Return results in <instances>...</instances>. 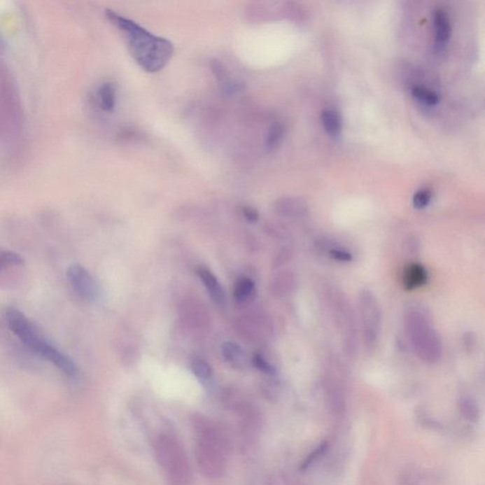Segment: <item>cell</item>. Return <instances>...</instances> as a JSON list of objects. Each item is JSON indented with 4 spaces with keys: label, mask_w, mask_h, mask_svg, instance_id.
<instances>
[{
    "label": "cell",
    "mask_w": 485,
    "mask_h": 485,
    "mask_svg": "<svg viewBox=\"0 0 485 485\" xmlns=\"http://www.w3.org/2000/svg\"><path fill=\"white\" fill-rule=\"evenodd\" d=\"M329 256L335 261L340 262H349L353 261V255L349 251L342 248H331L329 251Z\"/></svg>",
    "instance_id": "25"
},
{
    "label": "cell",
    "mask_w": 485,
    "mask_h": 485,
    "mask_svg": "<svg viewBox=\"0 0 485 485\" xmlns=\"http://www.w3.org/2000/svg\"><path fill=\"white\" fill-rule=\"evenodd\" d=\"M431 197H433V194H431L430 190H419V191L415 192L414 199H412L414 207L417 209V210H423V209H425L430 204Z\"/></svg>",
    "instance_id": "23"
},
{
    "label": "cell",
    "mask_w": 485,
    "mask_h": 485,
    "mask_svg": "<svg viewBox=\"0 0 485 485\" xmlns=\"http://www.w3.org/2000/svg\"><path fill=\"white\" fill-rule=\"evenodd\" d=\"M192 371L195 377L200 380L210 379L213 375V369H211L210 364L200 358L192 360Z\"/></svg>",
    "instance_id": "22"
},
{
    "label": "cell",
    "mask_w": 485,
    "mask_h": 485,
    "mask_svg": "<svg viewBox=\"0 0 485 485\" xmlns=\"http://www.w3.org/2000/svg\"><path fill=\"white\" fill-rule=\"evenodd\" d=\"M106 15L108 20L120 29L131 55L139 66L151 73L165 68L174 55V45L169 40L154 36L143 27L113 10H106Z\"/></svg>",
    "instance_id": "1"
},
{
    "label": "cell",
    "mask_w": 485,
    "mask_h": 485,
    "mask_svg": "<svg viewBox=\"0 0 485 485\" xmlns=\"http://www.w3.org/2000/svg\"><path fill=\"white\" fill-rule=\"evenodd\" d=\"M66 279L78 298L85 302H93L97 299L98 286L92 275L81 265H72L66 272Z\"/></svg>",
    "instance_id": "8"
},
{
    "label": "cell",
    "mask_w": 485,
    "mask_h": 485,
    "mask_svg": "<svg viewBox=\"0 0 485 485\" xmlns=\"http://www.w3.org/2000/svg\"><path fill=\"white\" fill-rule=\"evenodd\" d=\"M461 405H462V411L465 412L466 416L469 418L476 416L477 407L475 402H473L469 398H465L462 399Z\"/></svg>",
    "instance_id": "26"
},
{
    "label": "cell",
    "mask_w": 485,
    "mask_h": 485,
    "mask_svg": "<svg viewBox=\"0 0 485 485\" xmlns=\"http://www.w3.org/2000/svg\"><path fill=\"white\" fill-rule=\"evenodd\" d=\"M361 335L368 352L377 347L381 331L382 315L379 300L374 292L363 289L358 297Z\"/></svg>",
    "instance_id": "7"
},
{
    "label": "cell",
    "mask_w": 485,
    "mask_h": 485,
    "mask_svg": "<svg viewBox=\"0 0 485 485\" xmlns=\"http://www.w3.org/2000/svg\"><path fill=\"white\" fill-rule=\"evenodd\" d=\"M25 269V261L20 254L0 248V286L10 285Z\"/></svg>",
    "instance_id": "9"
},
{
    "label": "cell",
    "mask_w": 485,
    "mask_h": 485,
    "mask_svg": "<svg viewBox=\"0 0 485 485\" xmlns=\"http://www.w3.org/2000/svg\"><path fill=\"white\" fill-rule=\"evenodd\" d=\"M428 275L427 270L418 262H412L405 267L402 275V285L408 291L422 288L427 283Z\"/></svg>",
    "instance_id": "10"
},
{
    "label": "cell",
    "mask_w": 485,
    "mask_h": 485,
    "mask_svg": "<svg viewBox=\"0 0 485 485\" xmlns=\"http://www.w3.org/2000/svg\"><path fill=\"white\" fill-rule=\"evenodd\" d=\"M434 27H435V49L441 52L449 43L452 31L449 15L444 10H437L434 13Z\"/></svg>",
    "instance_id": "11"
},
{
    "label": "cell",
    "mask_w": 485,
    "mask_h": 485,
    "mask_svg": "<svg viewBox=\"0 0 485 485\" xmlns=\"http://www.w3.org/2000/svg\"><path fill=\"white\" fill-rule=\"evenodd\" d=\"M405 328L414 352L421 360L437 363L442 358V343L430 318L416 308H409L405 313Z\"/></svg>",
    "instance_id": "5"
},
{
    "label": "cell",
    "mask_w": 485,
    "mask_h": 485,
    "mask_svg": "<svg viewBox=\"0 0 485 485\" xmlns=\"http://www.w3.org/2000/svg\"><path fill=\"white\" fill-rule=\"evenodd\" d=\"M412 94L421 103L428 104V106H436L440 101V97H439L438 94L428 90L427 87H420V85H415V87H412Z\"/></svg>",
    "instance_id": "19"
},
{
    "label": "cell",
    "mask_w": 485,
    "mask_h": 485,
    "mask_svg": "<svg viewBox=\"0 0 485 485\" xmlns=\"http://www.w3.org/2000/svg\"><path fill=\"white\" fill-rule=\"evenodd\" d=\"M325 301L330 310L340 337L342 339L345 353L351 358L358 351V329L355 313L346 295L336 286H328L324 290Z\"/></svg>",
    "instance_id": "6"
},
{
    "label": "cell",
    "mask_w": 485,
    "mask_h": 485,
    "mask_svg": "<svg viewBox=\"0 0 485 485\" xmlns=\"http://www.w3.org/2000/svg\"><path fill=\"white\" fill-rule=\"evenodd\" d=\"M277 213L283 217L297 218L304 216L307 207L302 203L294 199H286L281 201L277 205Z\"/></svg>",
    "instance_id": "16"
},
{
    "label": "cell",
    "mask_w": 485,
    "mask_h": 485,
    "mask_svg": "<svg viewBox=\"0 0 485 485\" xmlns=\"http://www.w3.org/2000/svg\"><path fill=\"white\" fill-rule=\"evenodd\" d=\"M255 290V283L251 279L242 277L238 279L233 288V297L238 302H245L251 298Z\"/></svg>",
    "instance_id": "18"
},
{
    "label": "cell",
    "mask_w": 485,
    "mask_h": 485,
    "mask_svg": "<svg viewBox=\"0 0 485 485\" xmlns=\"http://www.w3.org/2000/svg\"><path fill=\"white\" fill-rule=\"evenodd\" d=\"M296 277L292 272L285 270V272H279L277 275L273 278L272 285H270V291L272 294L279 298L288 296L292 293L296 288Z\"/></svg>",
    "instance_id": "13"
},
{
    "label": "cell",
    "mask_w": 485,
    "mask_h": 485,
    "mask_svg": "<svg viewBox=\"0 0 485 485\" xmlns=\"http://www.w3.org/2000/svg\"><path fill=\"white\" fill-rule=\"evenodd\" d=\"M242 348L237 342H227L222 345V355L229 363H237L243 358Z\"/></svg>",
    "instance_id": "21"
},
{
    "label": "cell",
    "mask_w": 485,
    "mask_h": 485,
    "mask_svg": "<svg viewBox=\"0 0 485 485\" xmlns=\"http://www.w3.org/2000/svg\"><path fill=\"white\" fill-rule=\"evenodd\" d=\"M195 460L200 472L208 479L223 475L229 459V444L220 428L208 420L195 424Z\"/></svg>",
    "instance_id": "3"
},
{
    "label": "cell",
    "mask_w": 485,
    "mask_h": 485,
    "mask_svg": "<svg viewBox=\"0 0 485 485\" xmlns=\"http://www.w3.org/2000/svg\"><path fill=\"white\" fill-rule=\"evenodd\" d=\"M154 452L169 485H191V465L176 436L170 433L160 434L155 440Z\"/></svg>",
    "instance_id": "4"
},
{
    "label": "cell",
    "mask_w": 485,
    "mask_h": 485,
    "mask_svg": "<svg viewBox=\"0 0 485 485\" xmlns=\"http://www.w3.org/2000/svg\"><path fill=\"white\" fill-rule=\"evenodd\" d=\"M211 66L214 76L223 87V90L226 91V92L237 91L238 85L230 82V75L227 73V69L225 68L223 63L218 60H213L211 62Z\"/></svg>",
    "instance_id": "17"
},
{
    "label": "cell",
    "mask_w": 485,
    "mask_h": 485,
    "mask_svg": "<svg viewBox=\"0 0 485 485\" xmlns=\"http://www.w3.org/2000/svg\"><path fill=\"white\" fill-rule=\"evenodd\" d=\"M283 136H285V127L280 123H276L270 128L267 139H265L267 149L269 151H273V150L278 148L281 143V141H283Z\"/></svg>",
    "instance_id": "20"
},
{
    "label": "cell",
    "mask_w": 485,
    "mask_h": 485,
    "mask_svg": "<svg viewBox=\"0 0 485 485\" xmlns=\"http://www.w3.org/2000/svg\"><path fill=\"white\" fill-rule=\"evenodd\" d=\"M243 216L251 222H255L259 219L258 211L253 207H249V206L243 208Z\"/></svg>",
    "instance_id": "28"
},
{
    "label": "cell",
    "mask_w": 485,
    "mask_h": 485,
    "mask_svg": "<svg viewBox=\"0 0 485 485\" xmlns=\"http://www.w3.org/2000/svg\"><path fill=\"white\" fill-rule=\"evenodd\" d=\"M5 320L10 332L26 347L52 364L66 377L77 379L79 370L74 361L58 350L24 313L15 308H9L5 312Z\"/></svg>",
    "instance_id": "2"
},
{
    "label": "cell",
    "mask_w": 485,
    "mask_h": 485,
    "mask_svg": "<svg viewBox=\"0 0 485 485\" xmlns=\"http://www.w3.org/2000/svg\"><path fill=\"white\" fill-rule=\"evenodd\" d=\"M326 449V443H324L321 444V446L318 447V449H316L315 451L313 452L312 454H310V456L307 458V460L305 461V463H304V465H302V468H307V466H309L311 463H314L315 461L317 460L318 457H320L321 455L323 454Z\"/></svg>",
    "instance_id": "27"
},
{
    "label": "cell",
    "mask_w": 485,
    "mask_h": 485,
    "mask_svg": "<svg viewBox=\"0 0 485 485\" xmlns=\"http://www.w3.org/2000/svg\"><path fill=\"white\" fill-rule=\"evenodd\" d=\"M253 363L259 371L264 372V374H273L275 372L274 367L261 353H255L253 356Z\"/></svg>",
    "instance_id": "24"
},
{
    "label": "cell",
    "mask_w": 485,
    "mask_h": 485,
    "mask_svg": "<svg viewBox=\"0 0 485 485\" xmlns=\"http://www.w3.org/2000/svg\"><path fill=\"white\" fill-rule=\"evenodd\" d=\"M197 274L200 280L204 283L208 293L210 294L211 299L217 305H223L226 302L224 289L222 288L220 283L217 280L216 275L211 270L199 267L197 269Z\"/></svg>",
    "instance_id": "12"
},
{
    "label": "cell",
    "mask_w": 485,
    "mask_h": 485,
    "mask_svg": "<svg viewBox=\"0 0 485 485\" xmlns=\"http://www.w3.org/2000/svg\"><path fill=\"white\" fill-rule=\"evenodd\" d=\"M321 120L327 134L332 138H339L342 130V119L339 115L332 109H325L321 113Z\"/></svg>",
    "instance_id": "15"
},
{
    "label": "cell",
    "mask_w": 485,
    "mask_h": 485,
    "mask_svg": "<svg viewBox=\"0 0 485 485\" xmlns=\"http://www.w3.org/2000/svg\"><path fill=\"white\" fill-rule=\"evenodd\" d=\"M98 98L101 109L106 112L113 111L117 103V87L113 83L106 82L98 90Z\"/></svg>",
    "instance_id": "14"
}]
</instances>
